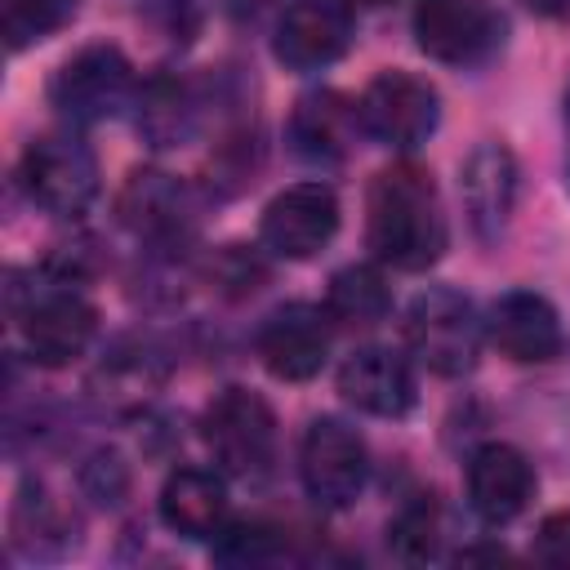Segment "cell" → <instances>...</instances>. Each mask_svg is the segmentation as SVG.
<instances>
[{"label": "cell", "instance_id": "1", "mask_svg": "<svg viewBox=\"0 0 570 570\" xmlns=\"http://www.w3.org/2000/svg\"><path fill=\"white\" fill-rule=\"evenodd\" d=\"M450 227L436 183L423 165H392L374 174L365 196V245L374 263L396 272H428L445 254Z\"/></svg>", "mask_w": 570, "mask_h": 570}, {"label": "cell", "instance_id": "2", "mask_svg": "<svg viewBox=\"0 0 570 570\" xmlns=\"http://www.w3.org/2000/svg\"><path fill=\"white\" fill-rule=\"evenodd\" d=\"M481 334H485V321L476 316L472 298L450 285H432L414 294L405 307V343L441 379H459L476 365Z\"/></svg>", "mask_w": 570, "mask_h": 570}, {"label": "cell", "instance_id": "3", "mask_svg": "<svg viewBox=\"0 0 570 570\" xmlns=\"http://www.w3.org/2000/svg\"><path fill=\"white\" fill-rule=\"evenodd\" d=\"M18 187L36 209L80 218L98 196V160L71 129L40 134L18 156Z\"/></svg>", "mask_w": 570, "mask_h": 570}, {"label": "cell", "instance_id": "4", "mask_svg": "<svg viewBox=\"0 0 570 570\" xmlns=\"http://www.w3.org/2000/svg\"><path fill=\"white\" fill-rule=\"evenodd\" d=\"M138 98V76H134V62L98 40V45H85L76 49L49 80V107L67 120V125H98V120H111L120 116L129 102Z\"/></svg>", "mask_w": 570, "mask_h": 570}, {"label": "cell", "instance_id": "5", "mask_svg": "<svg viewBox=\"0 0 570 570\" xmlns=\"http://www.w3.org/2000/svg\"><path fill=\"white\" fill-rule=\"evenodd\" d=\"M200 436L227 476H263L276 459V414L249 387H223L205 405Z\"/></svg>", "mask_w": 570, "mask_h": 570}, {"label": "cell", "instance_id": "6", "mask_svg": "<svg viewBox=\"0 0 570 570\" xmlns=\"http://www.w3.org/2000/svg\"><path fill=\"white\" fill-rule=\"evenodd\" d=\"M508 18L490 0H419L414 40L428 58L450 67H481L503 49Z\"/></svg>", "mask_w": 570, "mask_h": 570}, {"label": "cell", "instance_id": "7", "mask_svg": "<svg viewBox=\"0 0 570 570\" xmlns=\"http://www.w3.org/2000/svg\"><path fill=\"white\" fill-rule=\"evenodd\" d=\"M361 107V129L370 138H379L383 147L396 151H414L419 142H428L441 125V94L432 80L414 76V71H379L365 94L356 98Z\"/></svg>", "mask_w": 570, "mask_h": 570}, {"label": "cell", "instance_id": "8", "mask_svg": "<svg viewBox=\"0 0 570 570\" xmlns=\"http://www.w3.org/2000/svg\"><path fill=\"white\" fill-rule=\"evenodd\" d=\"M18 330L27 356L45 370H58L71 365L94 343L98 312L71 281H49L45 289H31L27 303L18 307Z\"/></svg>", "mask_w": 570, "mask_h": 570}, {"label": "cell", "instance_id": "9", "mask_svg": "<svg viewBox=\"0 0 570 570\" xmlns=\"http://www.w3.org/2000/svg\"><path fill=\"white\" fill-rule=\"evenodd\" d=\"M298 476H303V490L312 503L352 508L370 476V454H365L361 432L334 414L312 419L303 432V445H298Z\"/></svg>", "mask_w": 570, "mask_h": 570}, {"label": "cell", "instance_id": "10", "mask_svg": "<svg viewBox=\"0 0 570 570\" xmlns=\"http://www.w3.org/2000/svg\"><path fill=\"white\" fill-rule=\"evenodd\" d=\"M338 232V196L330 183H294L276 191L258 218V245L272 258L303 263L321 254Z\"/></svg>", "mask_w": 570, "mask_h": 570}, {"label": "cell", "instance_id": "11", "mask_svg": "<svg viewBox=\"0 0 570 570\" xmlns=\"http://www.w3.org/2000/svg\"><path fill=\"white\" fill-rule=\"evenodd\" d=\"M356 36L352 0H294L272 31V53L285 71H325L347 53Z\"/></svg>", "mask_w": 570, "mask_h": 570}, {"label": "cell", "instance_id": "12", "mask_svg": "<svg viewBox=\"0 0 570 570\" xmlns=\"http://www.w3.org/2000/svg\"><path fill=\"white\" fill-rule=\"evenodd\" d=\"M330 312L316 303H281L263 316L254 334V352L263 370L281 383H307L321 374L330 356Z\"/></svg>", "mask_w": 570, "mask_h": 570}, {"label": "cell", "instance_id": "13", "mask_svg": "<svg viewBox=\"0 0 570 570\" xmlns=\"http://www.w3.org/2000/svg\"><path fill=\"white\" fill-rule=\"evenodd\" d=\"M517 191H521V169H517V156L508 142L485 138L463 156L459 196H463L468 227L481 245H494L508 232L512 209H517Z\"/></svg>", "mask_w": 570, "mask_h": 570}, {"label": "cell", "instance_id": "14", "mask_svg": "<svg viewBox=\"0 0 570 570\" xmlns=\"http://www.w3.org/2000/svg\"><path fill=\"white\" fill-rule=\"evenodd\" d=\"M116 214L151 249H178L191 236V191L165 169H134L116 196Z\"/></svg>", "mask_w": 570, "mask_h": 570}, {"label": "cell", "instance_id": "15", "mask_svg": "<svg viewBox=\"0 0 570 570\" xmlns=\"http://www.w3.org/2000/svg\"><path fill=\"white\" fill-rule=\"evenodd\" d=\"M534 468L508 441H485L468 459V503L485 525L517 521L534 499Z\"/></svg>", "mask_w": 570, "mask_h": 570}, {"label": "cell", "instance_id": "16", "mask_svg": "<svg viewBox=\"0 0 570 570\" xmlns=\"http://www.w3.org/2000/svg\"><path fill=\"white\" fill-rule=\"evenodd\" d=\"M485 338L517 365H543L561 352V316L534 289H508L485 312Z\"/></svg>", "mask_w": 570, "mask_h": 570}, {"label": "cell", "instance_id": "17", "mask_svg": "<svg viewBox=\"0 0 570 570\" xmlns=\"http://www.w3.org/2000/svg\"><path fill=\"white\" fill-rule=\"evenodd\" d=\"M338 396L374 419H401L414 405V370L392 347H356L338 365Z\"/></svg>", "mask_w": 570, "mask_h": 570}, {"label": "cell", "instance_id": "18", "mask_svg": "<svg viewBox=\"0 0 570 570\" xmlns=\"http://www.w3.org/2000/svg\"><path fill=\"white\" fill-rule=\"evenodd\" d=\"M356 129H361V107L338 94V89H312L294 102L289 111V147L298 160H312V165H334L352 151L356 142Z\"/></svg>", "mask_w": 570, "mask_h": 570}, {"label": "cell", "instance_id": "19", "mask_svg": "<svg viewBox=\"0 0 570 570\" xmlns=\"http://www.w3.org/2000/svg\"><path fill=\"white\" fill-rule=\"evenodd\" d=\"M134 107H138V134H142L147 147L169 151V147L191 142L196 116H200V98H196L191 80H183L178 71H151L138 85Z\"/></svg>", "mask_w": 570, "mask_h": 570}, {"label": "cell", "instance_id": "20", "mask_svg": "<svg viewBox=\"0 0 570 570\" xmlns=\"http://www.w3.org/2000/svg\"><path fill=\"white\" fill-rule=\"evenodd\" d=\"M160 521L183 539H214L227 525V490L209 468H174L160 485Z\"/></svg>", "mask_w": 570, "mask_h": 570}, {"label": "cell", "instance_id": "21", "mask_svg": "<svg viewBox=\"0 0 570 570\" xmlns=\"http://www.w3.org/2000/svg\"><path fill=\"white\" fill-rule=\"evenodd\" d=\"M392 307V294H387V281L379 267L370 263H347L330 276V289H325V312L334 325L343 330H370L387 316Z\"/></svg>", "mask_w": 570, "mask_h": 570}, {"label": "cell", "instance_id": "22", "mask_svg": "<svg viewBox=\"0 0 570 570\" xmlns=\"http://www.w3.org/2000/svg\"><path fill=\"white\" fill-rule=\"evenodd\" d=\"M98 379L111 387V401H116V405H142V401L165 383V361H160L156 347H147V343H120V347L102 361Z\"/></svg>", "mask_w": 570, "mask_h": 570}, {"label": "cell", "instance_id": "23", "mask_svg": "<svg viewBox=\"0 0 570 570\" xmlns=\"http://www.w3.org/2000/svg\"><path fill=\"white\" fill-rule=\"evenodd\" d=\"M13 543L27 557H45V552L71 543V521L53 508V499L40 485H22L18 490V503H13Z\"/></svg>", "mask_w": 570, "mask_h": 570}, {"label": "cell", "instance_id": "24", "mask_svg": "<svg viewBox=\"0 0 570 570\" xmlns=\"http://www.w3.org/2000/svg\"><path fill=\"white\" fill-rule=\"evenodd\" d=\"M441 539V512H436V494H414L396 508V517L387 521V548L401 561H428L436 552Z\"/></svg>", "mask_w": 570, "mask_h": 570}, {"label": "cell", "instance_id": "25", "mask_svg": "<svg viewBox=\"0 0 570 570\" xmlns=\"http://www.w3.org/2000/svg\"><path fill=\"white\" fill-rule=\"evenodd\" d=\"M80 0H4V45L13 53L49 40L58 27H67L76 18Z\"/></svg>", "mask_w": 570, "mask_h": 570}, {"label": "cell", "instance_id": "26", "mask_svg": "<svg viewBox=\"0 0 570 570\" xmlns=\"http://www.w3.org/2000/svg\"><path fill=\"white\" fill-rule=\"evenodd\" d=\"M258 160H263V147H258V129L254 125H236L232 134H223V142L214 147V160H209L214 191L232 196V191L249 187L254 174H258Z\"/></svg>", "mask_w": 570, "mask_h": 570}, {"label": "cell", "instance_id": "27", "mask_svg": "<svg viewBox=\"0 0 570 570\" xmlns=\"http://www.w3.org/2000/svg\"><path fill=\"white\" fill-rule=\"evenodd\" d=\"M281 552V530L258 521V517H240V521H227L218 534H214V557L223 566H263Z\"/></svg>", "mask_w": 570, "mask_h": 570}, {"label": "cell", "instance_id": "28", "mask_svg": "<svg viewBox=\"0 0 570 570\" xmlns=\"http://www.w3.org/2000/svg\"><path fill=\"white\" fill-rule=\"evenodd\" d=\"M267 281V258L249 245H223L209 258V285L227 298H245Z\"/></svg>", "mask_w": 570, "mask_h": 570}, {"label": "cell", "instance_id": "29", "mask_svg": "<svg viewBox=\"0 0 570 570\" xmlns=\"http://www.w3.org/2000/svg\"><path fill=\"white\" fill-rule=\"evenodd\" d=\"M80 485L94 503H120L129 494V468L116 450H94L80 468Z\"/></svg>", "mask_w": 570, "mask_h": 570}, {"label": "cell", "instance_id": "30", "mask_svg": "<svg viewBox=\"0 0 570 570\" xmlns=\"http://www.w3.org/2000/svg\"><path fill=\"white\" fill-rule=\"evenodd\" d=\"M530 552H534L539 561H548V566H570V508L548 512V517L539 521Z\"/></svg>", "mask_w": 570, "mask_h": 570}, {"label": "cell", "instance_id": "31", "mask_svg": "<svg viewBox=\"0 0 570 570\" xmlns=\"http://www.w3.org/2000/svg\"><path fill=\"white\" fill-rule=\"evenodd\" d=\"M151 9L160 13L156 27L169 45H191V36L200 31V13L191 0H151Z\"/></svg>", "mask_w": 570, "mask_h": 570}, {"label": "cell", "instance_id": "32", "mask_svg": "<svg viewBox=\"0 0 570 570\" xmlns=\"http://www.w3.org/2000/svg\"><path fill=\"white\" fill-rule=\"evenodd\" d=\"M534 13H543V18H566L570 13V0H525Z\"/></svg>", "mask_w": 570, "mask_h": 570}, {"label": "cell", "instance_id": "33", "mask_svg": "<svg viewBox=\"0 0 570 570\" xmlns=\"http://www.w3.org/2000/svg\"><path fill=\"white\" fill-rule=\"evenodd\" d=\"M361 4H392V0H361Z\"/></svg>", "mask_w": 570, "mask_h": 570}, {"label": "cell", "instance_id": "34", "mask_svg": "<svg viewBox=\"0 0 570 570\" xmlns=\"http://www.w3.org/2000/svg\"><path fill=\"white\" fill-rule=\"evenodd\" d=\"M566 116H570V89H566Z\"/></svg>", "mask_w": 570, "mask_h": 570}]
</instances>
